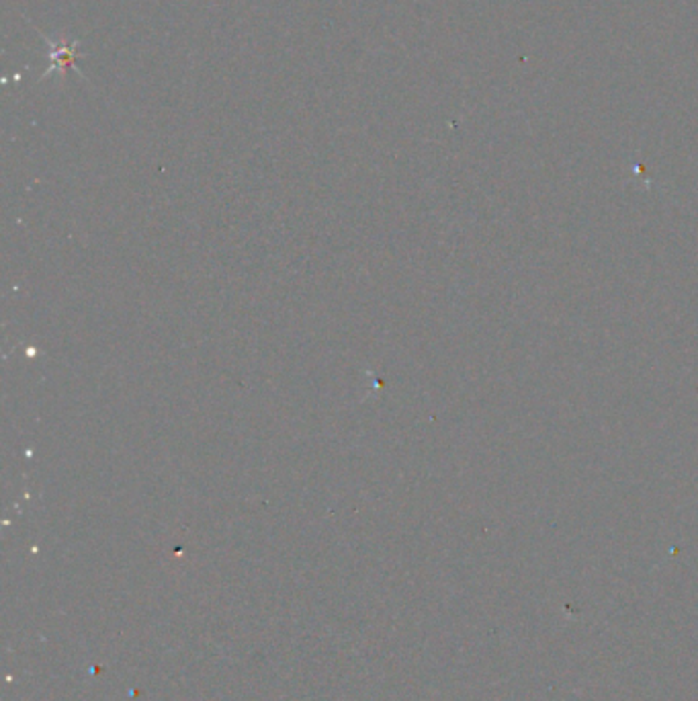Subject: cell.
Here are the masks:
<instances>
[{"label": "cell", "instance_id": "1", "mask_svg": "<svg viewBox=\"0 0 698 701\" xmlns=\"http://www.w3.org/2000/svg\"><path fill=\"white\" fill-rule=\"evenodd\" d=\"M39 35L45 41V45H47V59H50V66L41 74V80L47 78L50 74H54V72H66V68H74L80 76H84L82 70L76 66V47L78 43H80L78 39H74V41H66V39L54 41V39H50L45 33H41V31H39Z\"/></svg>", "mask_w": 698, "mask_h": 701}]
</instances>
